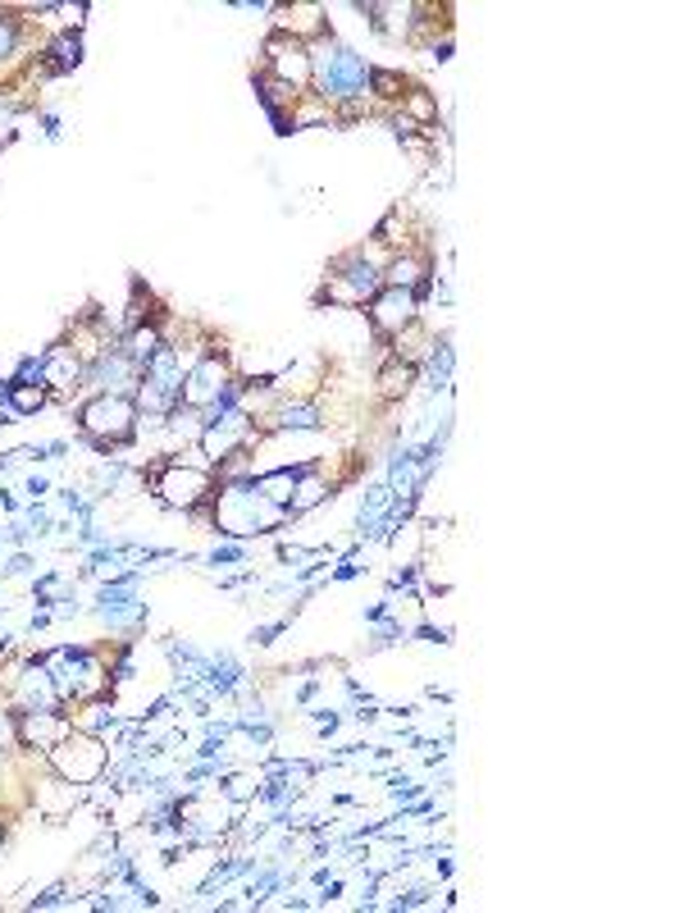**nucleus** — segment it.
I'll list each match as a JSON object with an SVG mask.
<instances>
[{"instance_id": "f257e3e1", "label": "nucleus", "mask_w": 684, "mask_h": 913, "mask_svg": "<svg viewBox=\"0 0 684 913\" xmlns=\"http://www.w3.org/2000/svg\"><path fill=\"white\" fill-rule=\"evenodd\" d=\"M147 485H151L156 502L169 507V512L201 517L215 498V466L201 457V448H192V453H179V457H164V461L147 466Z\"/></svg>"}, {"instance_id": "f03ea898", "label": "nucleus", "mask_w": 684, "mask_h": 913, "mask_svg": "<svg viewBox=\"0 0 684 913\" xmlns=\"http://www.w3.org/2000/svg\"><path fill=\"white\" fill-rule=\"evenodd\" d=\"M311 70H316V83L311 92L329 106H352V100L370 96V60L361 51H352L348 42H338L333 32L320 42H311Z\"/></svg>"}, {"instance_id": "7ed1b4c3", "label": "nucleus", "mask_w": 684, "mask_h": 913, "mask_svg": "<svg viewBox=\"0 0 684 913\" xmlns=\"http://www.w3.org/2000/svg\"><path fill=\"white\" fill-rule=\"evenodd\" d=\"M393 261L388 247L380 243H365V247H352V252H342L333 265H329V275H324V288L316 301H329V307H342V311H352V307H365V301L384 288V265Z\"/></svg>"}, {"instance_id": "20e7f679", "label": "nucleus", "mask_w": 684, "mask_h": 913, "mask_svg": "<svg viewBox=\"0 0 684 913\" xmlns=\"http://www.w3.org/2000/svg\"><path fill=\"white\" fill-rule=\"evenodd\" d=\"M137 402L132 397H110V393H92L78 402V434L96 453H110V448H124L137 438Z\"/></svg>"}, {"instance_id": "39448f33", "label": "nucleus", "mask_w": 684, "mask_h": 913, "mask_svg": "<svg viewBox=\"0 0 684 913\" xmlns=\"http://www.w3.org/2000/svg\"><path fill=\"white\" fill-rule=\"evenodd\" d=\"M46 767L60 772L64 782H74V786L92 790V786L106 782V772H110V740L74 726V731H68L60 745L46 754Z\"/></svg>"}, {"instance_id": "423d86ee", "label": "nucleus", "mask_w": 684, "mask_h": 913, "mask_svg": "<svg viewBox=\"0 0 684 913\" xmlns=\"http://www.w3.org/2000/svg\"><path fill=\"white\" fill-rule=\"evenodd\" d=\"M6 722H10L14 750L28 754V758H46L60 740L74 731V722H68L64 708H10Z\"/></svg>"}, {"instance_id": "0eeeda50", "label": "nucleus", "mask_w": 684, "mask_h": 913, "mask_svg": "<svg viewBox=\"0 0 684 913\" xmlns=\"http://www.w3.org/2000/svg\"><path fill=\"white\" fill-rule=\"evenodd\" d=\"M233 375H237V370H233V361H228V348L215 338V343L188 365L183 397H179V402H183V407H192V412H205V407H211V402L233 384Z\"/></svg>"}, {"instance_id": "6e6552de", "label": "nucleus", "mask_w": 684, "mask_h": 913, "mask_svg": "<svg viewBox=\"0 0 684 913\" xmlns=\"http://www.w3.org/2000/svg\"><path fill=\"white\" fill-rule=\"evenodd\" d=\"M260 70L274 74L279 83L297 87V92H311L316 83V70H311V46L288 38V32H269L265 46H260Z\"/></svg>"}, {"instance_id": "1a4fd4ad", "label": "nucleus", "mask_w": 684, "mask_h": 913, "mask_svg": "<svg viewBox=\"0 0 684 913\" xmlns=\"http://www.w3.org/2000/svg\"><path fill=\"white\" fill-rule=\"evenodd\" d=\"M365 316H370V329H374V338H397L410 320H420V297L416 293H406V288H380L370 301H365Z\"/></svg>"}, {"instance_id": "9d476101", "label": "nucleus", "mask_w": 684, "mask_h": 913, "mask_svg": "<svg viewBox=\"0 0 684 913\" xmlns=\"http://www.w3.org/2000/svg\"><path fill=\"white\" fill-rule=\"evenodd\" d=\"M329 425V412L320 407V397H279V407H274L256 429L269 438V434H311V429H324Z\"/></svg>"}, {"instance_id": "9b49d317", "label": "nucleus", "mask_w": 684, "mask_h": 913, "mask_svg": "<svg viewBox=\"0 0 684 913\" xmlns=\"http://www.w3.org/2000/svg\"><path fill=\"white\" fill-rule=\"evenodd\" d=\"M87 380V365L74 357V348H64V343H51L42 352V389L51 393V402H64V397H74Z\"/></svg>"}, {"instance_id": "f8f14e48", "label": "nucleus", "mask_w": 684, "mask_h": 913, "mask_svg": "<svg viewBox=\"0 0 684 913\" xmlns=\"http://www.w3.org/2000/svg\"><path fill=\"white\" fill-rule=\"evenodd\" d=\"M92 393H110V397H132L137 393V365L124 357V348L115 343L100 361L87 365V380H83Z\"/></svg>"}, {"instance_id": "ddd939ff", "label": "nucleus", "mask_w": 684, "mask_h": 913, "mask_svg": "<svg viewBox=\"0 0 684 913\" xmlns=\"http://www.w3.org/2000/svg\"><path fill=\"white\" fill-rule=\"evenodd\" d=\"M256 100H260V110L269 115V124H274V132L279 138H288V119H292V110H297V100H301V92L297 87H288V83H279L274 74H265V70H256Z\"/></svg>"}, {"instance_id": "4468645a", "label": "nucleus", "mask_w": 684, "mask_h": 913, "mask_svg": "<svg viewBox=\"0 0 684 913\" xmlns=\"http://www.w3.org/2000/svg\"><path fill=\"white\" fill-rule=\"evenodd\" d=\"M333 498V480L324 476V461H301L297 466V485H292V502H288V517H306V512H316L320 502Z\"/></svg>"}, {"instance_id": "2eb2a0df", "label": "nucleus", "mask_w": 684, "mask_h": 913, "mask_svg": "<svg viewBox=\"0 0 684 913\" xmlns=\"http://www.w3.org/2000/svg\"><path fill=\"white\" fill-rule=\"evenodd\" d=\"M274 14H279L274 32H288V38H297V42H306V46L333 32L324 6H274Z\"/></svg>"}, {"instance_id": "dca6fc26", "label": "nucleus", "mask_w": 684, "mask_h": 913, "mask_svg": "<svg viewBox=\"0 0 684 913\" xmlns=\"http://www.w3.org/2000/svg\"><path fill=\"white\" fill-rule=\"evenodd\" d=\"M434 279V261H429V252H397L388 265H384V284L388 288H406V293H416L420 297V288Z\"/></svg>"}, {"instance_id": "f3484780", "label": "nucleus", "mask_w": 684, "mask_h": 913, "mask_svg": "<svg viewBox=\"0 0 684 913\" xmlns=\"http://www.w3.org/2000/svg\"><path fill=\"white\" fill-rule=\"evenodd\" d=\"M393 498H397V493L388 489V480H380V485H370V489H365L361 512H356V534H361V544H365V539H384V521H388Z\"/></svg>"}, {"instance_id": "a211bd4d", "label": "nucleus", "mask_w": 684, "mask_h": 913, "mask_svg": "<svg viewBox=\"0 0 684 913\" xmlns=\"http://www.w3.org/2000/svg\"><path fill=\"white\" fill-rule=\"evenodd\" d=\"M416 384H420V365L397 361V357H384L380 375H374V393H380V402H406Z\"/></svg>"}, {"instance_id": "6ab92c4d", "label": "nucleus", "mask_w": 684, "mask_h": 913, "mask_svg": "<svg viewBox=\"0 0 684 913\" xmlns=\"http://www.w3.org/2000/svg\"><path fill=\"white\" fill-rule=\"evenodd\" d=\"M452 365H457V348L452 338H434L429 357L420 361V384L438 397V393H452Z\"/></svg>"}, {"instance_id": "aec40b11", "label": "nucleus", "mask_w": 684, "mask_h": 913, "mask_svg": "<svg viewBox=\"0 0 684 913\" xmlns=\"http://www.w3.org/2000/svg\"><path fill=\"white\" fill-rule=\"evenodd\" d=\"M87 46H83V32H55V38L42 46V64L51 70V78L60 74H74L78 64H83Z\"/></svg>"}, {"instance_id": "412c9836", "label": "nucleus", "mask_w": 684, "mask_h": 913, "mask_svg": "<svg viewBox=\"0 0 684 913\" xmlns=\"http://www.w3.org/2000/svg\"><path fill=\"white\" fill-rule=\"evenodd\" d=\"M434 338H438V333H434V329L425 325V316H420V320H410V325H406L397 338H388L384 348H388V357H397V361H410V365H420V361L429 357V348H434Z\"/></svg>"}, {"instance_id": "4be33fe9", "label": "nucleus", "mask_w": 684, "mask_h": 913, "mask_svg": "<svg viewBox=\"0 0 684 913\" xmlns=\"http://www.w3.org/2000/svg\"><path fill=\"white\" fill-rule=\"evenodd\" d=\"M297 466H301V461H297ZM297 466H274V470H256V476H252L256 493H260L265 502H274V507H284V512H288V502H292V485H297Z\"/></svg>"}, {"instance_id": "5701e85b", "label": "nucleus", "mask_w": 684, "mask_h": 913, "mask_svg": "<svg viewBox=\"0 0 684 913\" xmlns=\"http://www.w3.org/2000/svg\"><path fill=\"white\" fill-rule=\"evenodd\" d=\"M406 87H410V78L402 70H380V64H370V100L380 110H397Z\"/></svg>"}, {"instance_id": "b1692460", "label": "nucleus", "mask_w": 684, "mask_h": 913, "mask_svg": "<svg viewBox=\"0 0 684 913\" xmlns=\"http://www.w3.org/2000/svg\"><path fill=\"white\" fill-rule=\"evenodd\" d=\"M397 115H406L416 128H438V96L434 92H425V87H406V96H402V106H397Z\"/></svg>"}, {"instance_id": "393cba45", "label": "nucleus", "mask_w": 684, "mask_h": 913, "mask_svg": "<svg viewBox=\"0 0 684 913\" xmlns=\"http://www.w3.org/2000/svg\"><path fill=\"white\" fill-rule=\"evenodd\" d=\"M51 407V393L42 384H10V412L14 421H28V416H38Z\"/></svg>"}, {"instance_id": "a878e982", "label": "nucleus", "mask_w": 684, "mask_h": 913, "mask_svg": "<svg viewBox=\"0 0 684 913\" xmlns=\"http://www.w3.org/2000/svg\"><path fill=\"white\" fill-rule=\"evenodd\" d=\"M32 598H38V607H55L64 598H74V581L60 576V571H51V576H42L38 585H32Z\"/></svg>"}, {"instance_id": "bb28decb", "label": "nucleus", "mask_w": 684, "mask_h": 913, "mask_svg": "<svg viewBox=\"0 0 684 913\" xmlns=\"http://www.w3.org/2000/svg\"><path fill=\"white\" fill-rule=\"evenodd\" d=\"M14 14L19 10H0V64H10L23 42V19H14Z\"/></svg>"}, {"instance_id": "cd10ccee", "label": "nucleus", "mask_w": 684, "mask_h": 913, "mask_svg": "<svg viewBox=\"0 0 684 913\" xmlns=\"http://www.w3.org/2000/svg\"><path fill=\"white\" fill-rule=\"evenodd\" d=\"M55 14H60V32H83L92 6H87V0H74V6H55Z\"/></svg>"}, {"instance_id": "c85d7f7f", "label": "nucleus", "mask_w": 684, "mask_h": 913, "mask_svg": "<svg viewBox=\"0 0 684 913\" xmlns=\"http://www.w3.org/2000/svg\"><path fill=\"white\" fill-rule=\"evenodd\" d=\"M237 562H247V544H215L205 553V566H237Z\"/></svg>"}, {"instance_id": "c756f323", "label": "nucleus", "mask_w": 684, "mask_h": 913, "mask_svg": "<svg viewBox=\"0 0 684 913\" xmlns=\"http://www.w3.org/2000/svg\"><path fill=\"white\" fill-rule=\"evenodd\" d=\"M284 630H288V617L269 622V626H256V630H252V645H256V649H269V645H274V639H279Z\"/></svg>"}, {"instance_id": "7c9ffc66", "label": "nucleus", "mask_w": 684, "mask_h": 913, "mask_svg": "<svg viewBox=\"0 0 684 913\" xmlns=\"http://www.w3.org/2000/svg\"><path fill=\"white\" fill-rule=\"evenodd\" d=\"M23 493H28V502H46V498H51V480H46V476H28Z\"/></svg>"}, {"instance_id": "2f4dec72", "label": "nucleus", "mask_w": 684, "mask_h": 913, "mask_svg": "<svg viewBox=\"0 0 684 913\" xmlns=\"http://www.w3.org/2000/svg\"><path fill=\"white\" fill-rule=\"evenodd\" d=\"M64 891H68L64 882H55V887H46V891H42L38 900H32V909H60V904H64Z\"/></svg>"}, {"instance_id": "473e14b6", "label": "nucleus", "mask_w": 684, "mask_h": 913, "mask_svg": "<svg viewBox=\"0 0 684 913\" xmlns=\"http://www.w3.org/2000/svg\"><path fill=\"white\" fill-rule=\"evenodd\" d=\"M410 635H416V639H425V645H448V630H438L434 622H420V626L410 630Z\"/></svg>"}, {"instance_id": "72a5a7b5", "label": "nucleus", "mask_w": 684, "mask_h": 913, "mask_svg": "<svg viewBox=\"0 0 684 913\" xmlns=\"http://www.w3.org/2000/svg\"><path fill=\"white\" fill-rule=\"evenodd\" d=\"M0 571H6V576H28V571H32V558H28V553H14Z\"/></svg>"}, {"instance_id": "f704fd0d", "label": "nucleus", "mask_w": 684, "mask_h": 913, "mask_svg": "<svg viewBox=\"0 0 684 913\" xmlns=\"http://www.w3.org/2000/svg\"><path fill=\"white\" fill-rule=\"evenodd\" d=\"M0 425H14V412H10V380H0Z\"/></svg>"}, {"instance_id": "c9c22d12", "label": "nucleus", "mask_w": 684, "mask_h": 913, "mask_svg": "<svg viewBox=\"0 0 684 913\" xmlns=\"http://www.w3.org/2000/svg\"><path fill=\"white\" fill-rule=\"evenodd\" d=\"M42 132H46L51 142H60V132H64V128H60V115H55V110H46V115H42Z\"/></svg>"}, {"instance_id": "e433bc0d", "label": "nucleus", "mask_w": 684, "mask_h": 913, "mask_svg": "<svg viewBox=\"0 0 684 913\" xmlns=\"http://www.w3.org/2000/svg\"><path fill=\"white\" fill-rule=\"evenodd\" d=\"M6 845H10V827H6V814H0V854H6Z\"/></svg>"}]
</instances>
